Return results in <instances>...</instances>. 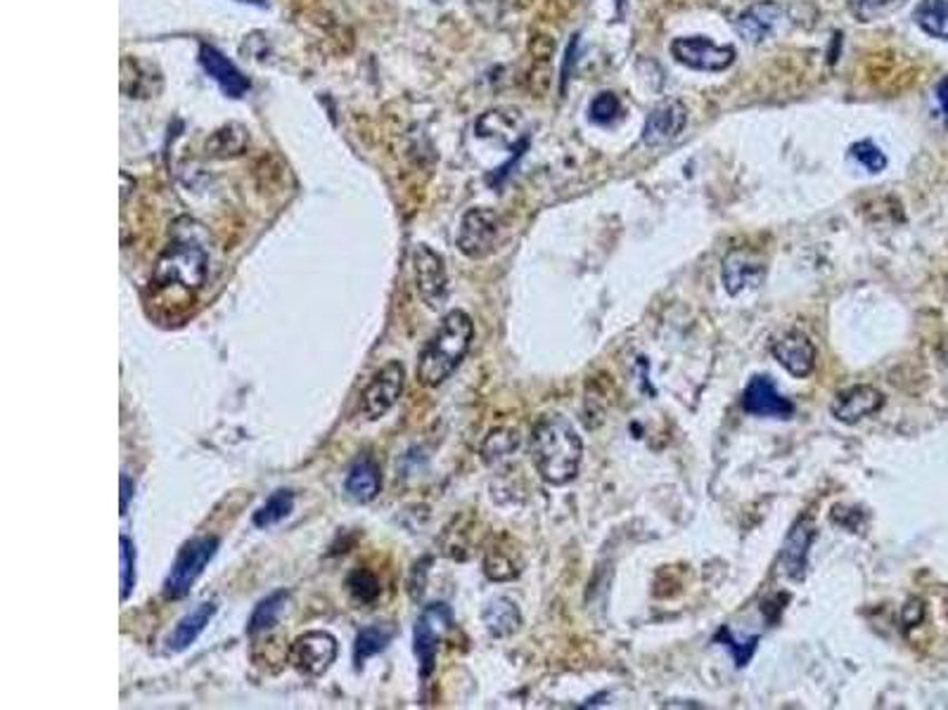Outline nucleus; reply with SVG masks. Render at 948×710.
I'll return each instance as SVG.
<instances>
[{
	"label": "nucleus",
	"mask_w": 948,
	"mask_h": 710,
	"mask_svg": "<svg viewBox=\"0 0 948 710\" xmlns=\"http://www.w3.org/2000/svg\"><path fill=\"white\" fill-rule=\"evenodd\" d=\"M584 457L582 436L565 415H543L532 432V459L541 478L565 486L578 474Z\"/></svg>",
	"instance_id": "nucleus-1"
},
{
	"label": "nucleus",
	"mask_w": 948,
	"mask_h": 710,
	"mask_svg": "<svg viewBox=\"0 0 948 710\" xmlns=\"http://www.w3.org/2000/svg\"><path fill=\"white\" fill-rule=\"evenodd\" d=\"M474 339V323L465 311H451L444 315L442 325L436 327L432 339L420 353L417 361V382L436 388L442 386L455 369L461 367Z\"/></svg>",
	"instance_id": "nucleus-2"
},
{
	"label": "nucleus",
	"mask_w": 948,
	"mask_h": 710,
	"mask_svg": "<svg viewBox=\"0 0 948 710\" xmlns=\"http://www.w3.org/2000/svg\"><path fill=\"white\" fill-rule=\"evenodd\" d=\"M209 271V256L202 246L190 242H173L157 258L152 280L160 287H181L188 292L200 290Z\"/></svg>",
	"instance_id": "nucleus-3"
},
{
	"label": "nucleus",
	"mask_w": 948,
	"mask_h": 710,
	"mask_svg": "<svg viewBox=\"0 0 948 710\" xmlns=\"http://www.w3.org/2000/svg\"><path fill=\"white\" fill-rule=\"evenodd\" d=\"M219 545L221 542L216 536H200L185 542L164 580V597L169 599L185 597L192 590V585H195L198 578L202 576L206 564L216 557Z\"/></svg>",
	"instance_id": "nucleus-4"
},
{
	"label": "nucleus",
	"mask_w": 948,
	"mask_h": 710,
	"mask_svg": "<svg viewBox=\"0 0 948 710\" xmlns=\"http://www.w3.org/2000/svg\"><path fill=\"white\" fill-rule=\"evenodd\" d=\"M453 626V616L446 604H430V607L420 613L415 632H413V651L420 663V678L427 680L436 668V653L438 645L446 637V632Z\"/></svg>",
	"instance_id": "nucleus-5"
},
{
	"label": "nucleus",
	"mask_w": 948,
	"mask_h": 710,
	"mask_svg": "<svg viewBox=\"0 0 948 710\" xmlns=\"http://www.w3.org/2000/svg\"><path fill=\"white\" fill-rule=\"evenodd\" d=\"M337 653L340 645L335 635L327 630H309L292 642L290 663L309 678H321L337 661Z\"/></svg>",
	"instance_id": "nucleus-6"
},
{
	"label": "nucleus",
	"mask_w": 948,
	"mask_h": 710,
	"mask_svg": "<svg viewBox=\"0 0 948 710\" xmlns=\"http://www.w3.org/2000/svg\"><path fill=\"white\" fill-rule=\"evenodd\" d=\"M672 55L683 67L718 74V71L733 67L737 52L733 45H716L705 36H680L672 43Z\"/></svg>",
	"instance_id": "nucleus-7"
},
{
	"label": "nucleus",
	"mask_w": 948,
	"mask_h": 710,
	"mask_svg": "<svg viewBox=\"0 0 948 710\" xmlns=\"http://www.w3.org/2000/svg\"><path fill=\"white\" fill-rule=\"evenodd\" d=\"M501 237V219L491 209H470L461 230H458V248L467 258H486L496 252Z\"/></svg>",
	"instance_id": "nucleus-8"
},
{
	"label": "nucleus",
	"mask_w": 948,
	"mask_h": 710,
	"mask_svg": "<svg viewBox=\"0 0 948 710\" xmlns=\"http://www.w3.org/2000/svg\"><path fill=\"white\" fill-rule=\"evenodd\" d=\"M403 384H406V369L401 363H387L377 375L371 379L361 394V413L367 419H380L387 415L392 407L399 403L403 394Z\"/></svg>",
	"instance_id": "nucleus-9"
},
{
	"label": "nucleus",
	"mask_w": 948,
	"mask_h": 710,
	"mask_svg": "<svg viewBox=\"0 0 948 710\" xmlns=\"http://www.w3.org/2000/svg\"><path fill=\"white\" fill-rule=\"evenodd\" d=\"M413 271H415V287L420 298L425 301L427 308L436 311L444 306L448 294V277L444 258L438 256L427 244H417L413 252Z\"/></svg>",
	"instance_id": "nucleus-10"
},
{
	"label": "nucleus",
	"mask_w": 948,
	"mask_h": 710,
	"mask_svg": "<svg viewBox=\"0 0 948 710\" xmlns=\"http://www.w3.org/2000/svg\"><path fill=\"white\" fill-rule=\"evenodd\" d=\"M688 112L683 102L678 100H664L649 110L645 126H643V142L647 148H666L674 140L680 138L686 131Z\"/></svg>",
	"instance_id": "nucleus-11"
},
{
	"label": "nucleus",
	"mask_w": 948,
	"mask_h": 710,
	"mask_svg": "<svg viewBox=\"0 0 948 710\" xmlns=\"http://www.w3.org/2000/svg\"><path fill=\"white\" fill-rule=\"evenodd\" d=\"M787 20V10L774 0H762L747 8L740 17L735 20V31L740 39H745L752 45H759L783 29Z\"/></svg>",
	"instance_id": "nucleus-12"
},
{
	"label": "nucleus",
	"mask_w": 948,
	"mask_h": 710,
	"mask_svg": "<svg viewBox=\"0 0 948 710\" xmlns=\"http://www.w3.org/2000/svg\"><path fill=\"white\" fill-rule=\"evenodd\" d=\"M745 413L752 417H774V419H789L795 413V405L789 403L780 390L776 388L770 377H752V382L745 388L743 396Z\"/></svg>",
	"instance_id": "nucleus-13"
},
{
	"label": "nucleus",
	"mask_w": 948,
	"mask_h": 710,
	"mask_svg": "<svg viewBox=\"0 0 948 710\" xmlns=\"http://www.w3.org/2000/svg\"><path fill=\"white\" fill-rule=\"evenodd\" d=\"M724 287L730 296L743 294L747 290H757L762 287V282L766 277V265L759 256H754L752 252H743V248H737V252H730L724 258Z\"/></svg>",
	"instance_id": "nucleus-14"
},
{
	"label": "nucleus",
	"mask_w": 948,
	"mask_h": 710,
	"mask_svg": "<svg viewBox=\"0 0 948 710\" xmlns=\"http://www.w3.org/2000/svg\"><path fill=\"white\" fill-rule=\"evenodd\" d=\"M774 358L793 377H809L816 367V346L804 332L793 329L774 344Z\"/></svg>",
	"instance_id": "nucleus-15"
},
{
	"label": "nucleus",
	"mask_w": 948,
	"mask_h": 710,
	"mask_svg": "<svg viewBox=\"0 0 948 710\" xmlns=\"http://www.w3.org/2000/svg\"><path fill=\"white\" fill-rule=\"evenodd\" d=\"M883 405H885V396L880 390L875 386L861 384V386H851L845 390V394L837 396V400L833 403V415L845 424H856L875 413H880Z\"/></svg>",
	"instance_id": "nucleus-16"
},
{
	"label": "nucleus",
	"mask_w": 948,
	"mask_h": 710,
	"mask_svg": "<svg viewBox=\"0 0 948 710\" xmlns=\"http://www.w3.org/2000/svg\"><path fill=\"white\" fill-rule=\"evenodd\" d=\"M200 62H202L206 74L221 85V91L225 95L242 98L244 93L250 91L248 77H242V71L231 60H228L221 50H216L212 45H202Z\"/></svg>",
	"instance_id": "nucleus-17"
},
{
	"label": "nucleus",
	"mask_w": 948,
	"mask_h": 710,
	"mask_svg": "<svg viewBox=\"0 0 948 710\" xmlns=\"http://www.w3.org/2000/svg\"><path fill=\"white\" fill-rule=\"evenodd\" d=\"M380 488H382V474H380L377 462L371 455L359 457L346 474V481H344L346 495L354 503L367 505L375 500Z\"/></svg>",
	"instance_id": "nucleus-18"
},
{
	"label": "nucleus",
	"mask_w": 948,
	"mask_h": 710,
	"mask_svg": "<svg viewBox=\"0 0 948 710\" xmlns=\"http://www.w3.org/2000/svg\"><path fill=\"white\" fill-rule=\"evenodd\" d=\"M816 538V528L811 524V519H801L797 521V526L789 530V536L785 540L783 547V571L785 576H789L793 580H801L804 578V568H806V555H809V547Z\"/></svg>",
	"instance_id": "nucleus-19"
},
{
	"label": "nucleus",
	"mask_w": 948,
	"mask_h": 710,
	"mask_svg": "<svg viewBox=\"0 0 948 710\" xmlns=\"http://www.w3.org/2000/svg\"><path fill=\"white\" fill-rule=\"evenodd\" d=\"M214 616H216V601H202L198 609H192L188 616L179 620V626L173 628V632L167 639V649L179 653V651H185L190 645H195V639L204 632L209 623H212Z\"/></svg>",
	"instance_id": "nucleus-20"
},
{
	"label": "nucleus",
	"mask_w": 948,
	"mask_h": 710,
	"mask_svg": "<svg viewBox=\"0 0 948 710\" xmlns=\"http://www.w3.org/2000/svg\"><path fill=\"white\" fill-rule=\"evenodd\" d=\"M520 623H522V616H520V609L513 599L498 597V599L486 604L484 626L494 637L513 635L520 628Z\"/></svg>",
	"instance_id": "nucleus-21"
},
{
	"label": "nucleus",
	"mask_w": 948,
	"mask_h": 710,
	"mask_svg": "<svg viewBox=\"0 0 948 710\" xmlns=\"http://www.w3.org/2000/svg\"><path fill=\"white\" fill-rule=\"evenodd\" d=\"M394 637H396V626L392 623H375V626L363 628L354 645V663L361 668L367 659H373L375 653L387 649V645Z\"/></svg>",
	"instance_id": "nucleus-22"
},
{
	"label": "nucleus",
	"mask_w": 948,
	"mask_h": 710,
	"mask_svg": "<svg viewBox=\"0 0 948 710\" xmlns=\"http://www.w3.org/2000/svg\"><path fill=\"white\" fill-rule=\"evenodd\" d=\"M288 599H290V595H288L285 590L273 592V595H269L266 599H261V601L256 604V609H254L252 618H250L248 632H250L252 637H256V635H261V632H269V630H273V628L278 626L280 616L285 613Z\"/></svg>",
	"instance_id": "nucleus-23"
},
{
	"label": "nucleus",
	"mask_w": 948,
	"mask_h": 710,
	"mask_svg": "<svg viewBox=\"0 0 948 710\" xmlns=\"http://www.w3.org/2000/svg\"><path fill=\"white\" fill-rule=\"evenodd\" d=\"M912 20L925 33L948 41V0H920Z\"/></svg>",
	"instance_id": "nucleus-24"
},
{
	"label": "nucleus",
	"mask_w": 948,
	"mask_h": 710,
	"mask_svg": "<svg viewBox=\"0 0 948 710\" xmlns=\"http://www.w3.org/2000/svg\"><path fill=\"white\" fill-rule=\"evenodd\" d=\"M294 509V493L292 490H275L266 503H263L254 511V526L256 528H271L288 519Z\"/></svg>",
	"instance_id": "nucleus-25"
},
{
	"label": "nucleus",
	"mask_w": 948,
	"mask_h": 710,
	"mask_svg": "<svg viewBox=\"0 0 948 710\" xmlns=\"http://www.w3.org/2000/svg\"><path fill=\"white\" fill-rule=\"evenodd\" d=\"M908 0H847L849 12L856 17L858 22H877V20H887L889 14L899 12Z\"/></svg>",
	"instance_id": "nucleus-26"
},
{
	"label": "nucleus",
	"mask_w": 948,
	"mask_h": 710,
	"mask_svg": "<svg viewBox=\"0 0 948 710\" xmlns=\"http://www.w3.org/2000/svg\"><path fill=\"white\" fill-rule=\"evenodd\" d=\"M248 148V133L240 126H225L206 140V152L214 156H235Z\"/></svg>",
	"instance_id": "nucleus-27"
},
{
	"label": "nucleus",
	"mask_w": 948,
	"mask_h": 710,
	"mask_svg": "<svg viewBox=\"0 0 948 710\" xmlns=\"http://www.w3.org/2000/svg\"><path fill=\"white\" fill-rule=\"evenodd\" d=\"M119 559H121V574H119V588H121V601H127L135 588V545L129 536L119 538Z\"/></svg>",
	"instance_id": "nucleus-28"
},
{
	"label": "nucleus",
	"mask_w": 948,
	"mask_h": 710,
	"mask_svg": "<svg viewBox=\"0 0 948 710\" xmlns=\"http://www.w3.org/2000/svg\"><path fill=\"white\" fill-rule=\"evenodd\" d=\"M622 114H624L622 100L609 91L595 95L588 106V119L593 123H598V126H612V123H617L622 119Z\"/></svg>",
	"instance_id": "nucleus-29"
},
{
	"label": "nucleus",
	"mask_w": 948,
	"mask_h": 710,
	"mask_svg": "<svg viewBox=\"0 0 948 710\" xmlns=\"http://www.w3.org/2000/svg\"><path fill=\"white\" fill-rule=\"evenodd\" d=\"M849 156L858 166H864L868 173H883L887 169V154L875 145L873 140H861L854 142L849 148Z\"/></svg>",
	"instance_id": "nucleus-30"
},
{
	"label": "nucleus",
	"mask_w": 948,
	"mask_h": 710,
	"mask_svg": "<svg viewBox=\"0 0 948 710\" xmlns=\"http://www.w3.org/2000/svg\"><path fill=\"white\" fill-rule=\"evenodd\" d=\"M349 592L359 601H373L380 595V580L371 571H354L349 578Z\"/></svg>",
	"instance_id": "nucleus-31"
},
{
	"label": "nucleus",
	"mask_w": 948,
	"mask_h": 710,
	"mask_svg": "<svg viewBox=\"0 0 948 710\" xmlns=\"http://www.w3.org/2000/svg\"><path fill=\"white\" fill-rule=\"evenodd\" d=\"M133 490H135V484L131 481V478L127 474L121 476V505H119L121 514H127L129 503H131V497H133Z\"/></svg>",
	"instance_id": "nucleus-32"
},
{
	"label": "nucleus",
	"mask_w": 948,
	"mask_h": 710,
	"mask_svg": "<svg viewBox=\"0 0 948 710\" xmlns=\"http://www.w3.org/2000/svg\"><path fill=\"white\" fill-rule=\"evenodd\" d=\"M937 100H939V104H941L944 119H946V123H948V77H946V79H941V81H939V85H937Z\"/></svg>",
	"instance_id": "nucleus-33"
}]
</instances>
